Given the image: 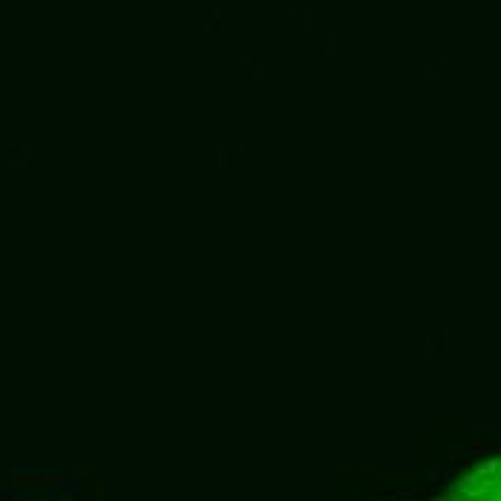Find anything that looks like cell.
Segmentation results:
<instances>
[{
	"instance_id": "cell-1",
	"label": "cell",
	"mask_w": 501,
	"mask_h": 501,
	"mask_svg": "<svg viewBox=\"0 0 501 501\" xmlns=\"http://www.w3.org/2000/svg\"><path fill=\"white\" fill-rule=\"evenodd\" d=\"M438 501H501V455L473 464Z\"/></svg>"
}]
</instances>
